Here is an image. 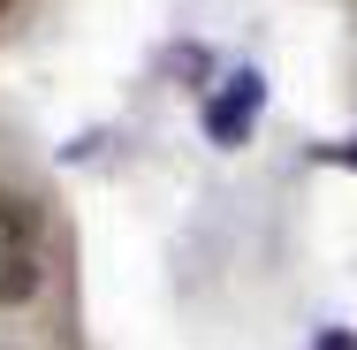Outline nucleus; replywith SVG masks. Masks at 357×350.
<instances>
[{
  "mask_svg": "<svg viewBox=\"0 0 357 350\" xmlns=\"http://www.w3.org/2000/svg\"><path fill=\"white\" fill-rule=\"evenodd\" d=\"M0 15H8V0H0Z\"/></svg>",
  "mask_w": 357,
  "mask_h": 350,
  "instance_id": "39448f33",
  "label": "nucleus"
},
{
  "mask_svg": "<svg viewBox=\"0 0 357 350\" xmlns=\"http://www.w3.org/2000/svg\"><path fill=\"white\" fill-rule=\"evenodd\" d=\"M259 115H266V76L259 69H228L213 84V99H206V138H213L220 152H236V145H251Z\"/></svg>",
  "mask_w": 357,
  "mask_h": 350,
  "instance_id": "f257e3e1",
  "label": "nucleus"
},
{
  "mask_svg": "<svg viewBox=\"0 0 357 350\" xmlns=\"http://www.w3.org/2000/svg\"><path fill=\"white\" fill-rule=\"evenodd\" d=\"M31 289H38V236H31L23 198L0 191V305H23Z\"/></svg>",
  "mask_w": 357,
  "mask_h": 350,
  "instance_id": "f03ea898",
  "label": "nucleus"
},
{
  "mask_svg": "<svg viewBox=\"0 0 357 350\" xmlns=\"http://www.w3.org/2000/svg\"><path fill=\"white\" fill-rule=\"evenodd\" d=\"M342 160H357V145H350V152H342Z\"/></svg>",
  "mask_w": 357,
  "mask_h": 350,
  "instance_id": "20e7f679",
  "label": "nucleus"
},
{
  "mask_svg": "<svg viewBox=\"0 0 357 350\" xmlns=\"http://www.w3.org/2000/svg\"><path fill=\"white\" fill-rule=\"evenodd\" d=\"M312 350H357V335H350V328H319V335H312Z\"/></svg>",
  "mask_w": 357,
  "mask_h": 350,
  "instance_id": "7ed1b4c3",
  "label": "nucleus"
}]
</instances>
